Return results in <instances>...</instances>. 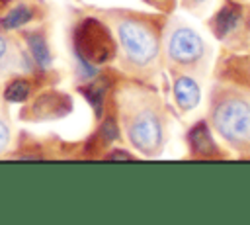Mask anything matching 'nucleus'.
<instances>
[{
    "instance_id": "nucleus-3",
    "label": "nucleus",
    "mask_w": 250,
    "mask_h": 225,
    "mask_svg": "<svg viewBox=\"0 0 250 225\" xmlns=\"http://www.w3.org/2000/svg\"><path fill=\"white\" fill-rule=\"evenodd\" d=\"M119 39L127 53V57L135 65H146L150 63L158 53V41L150 27H146L141 22L125 20L119 23Z\"/></svg>"
},
{
    "instance_id": "nucleus-5",
    "label": "nucleus",
    "mask_w": 250,
    "mask_h": 225,
    "mask_svg": "<svg viewBox=\"0 0 250 225\" xmlns=\"http://www.w3.org/2000/svg\"><path fill=\"white\" fill-rule=\"evenodd\" d=\"M168 53L180 65H193L203 57L205 45L199 33H195L191 27H178L170 35Z\"/></svg>"
},
{
    "instance_id": "nucleus-13",
    "label": "nucleus",
    "mask_w": 250,
    "mask_h": 225,
    "mask_svg": "<svg viewBox=\"0 0 250 225\" xmlns=\"http://www.w3.org/2000/svg\"><path fill=\"white\" fill-rule=\"evenodd\" d=\"M8 139H10V131H8V125L4 121H0V151L8 145Z\"/></svg>"
},
{
    "instance_id": "nucleus-16",
    "label": "nucleus",
    "mask_w": 250,
    "mask_h": 225,
    "mask_svg": "<svg viewBox=\"0 0 250 225\" xmlns=\"http://www.w3.org/2000/svg\"><path fill=\"white\" fill-rule=\"evenodd\" d=\"M205 0H186V4L188 6H199V4H203Z\"/></svg>"
},
{
    "instance_id": "nucleus-14",
    "label": "nucleus",
    "mask_w": 250,
    "mask_h": 225,
    "mask_svg": "<svg viewBox=\"0 0 250 225\" xmlns=\"http://www.w3.org/2000/svg\"><path fill=\"white\" fill-rule=\"evenodd\" d=\"M109 158H131V155L129 153H113V155H109Z\"/></svg>"
},
{
    "instance_id": "nucleus-2",
    "label": "nucleus",
    "mask_w": 250,
    "mask_h": 225,
    "mask_svg": "<svg viewBox=\"0 0 250 225\" xmlns=\"http://www.w3.org/2000/svg\"><path fill=\"white\" fill-rule=\"evenodd\" d=\"M74 43L78 59L90 65L105 63L113 55V39L98 20H84L76 29Z\"/></svg>"
},
{
    "instance_id": "nucleus-1",
    "label": "nucleus",
    "mask_w": 250,
    "mask_h": 225,
    "mask_svg": "<svg viewBox=\"0 0 250 225\" xmlns=\"http://www.w3.org/2000/svg\"><path fill=\"white\" fill-rule=\"evenodd\" d=\"M215 129L234 147H250V100L225 96L213 108Z\"/></svg>"
},
{
    "instance_id": "nucleus-17",
    "label": "nucleus",
    "mask_w": 250,
    "mask_h": 225,
    "mask_svg": "<svg viewBox=\"0 0 250 225\" xmlns=\"http://www.w3.org/2000/svg\"><path fill=\"white\" fill-rule=\"evenodd\" d=\"M248 72H250V67H248Z\"/></svg>"
},
{
    "instance_id": "nucleus-4",
    "label": "nucleus",
    "mask_w": 250,
    "mask_h": 225,
    "mask_svg": "<svg viewBox=\"0 0 250 225\" xmlns=\"http://www.w3.org/2000/svg\"><path fill=\"white\" fill-rule=\"evenodd\" d=\"M129 139L131 143L146 153L152 155L158 151L160 143H162V125L160 119L152 113V112H141L133 117V121L129 123Z\"/></svg>"
},
{
    "instance_id": "nucleus-10",
    "label": "nucleus",
    "mask_w": 250,
    "mask_h": 225,
    "mask_svg": "<svg viewBox=\"0 0 250 225\" xmlns=\"http://www.w3.org/2000/svg\"><path fill=\"white\" fill-rule=\"evenodd\" d=\"M29 18H31V12H29V8L27 6H16L0 23H2V27H6V29H12V27H20V25H23L25 22H29Z\"/></svg>"
},
{
    "instance_id": "nucleus-15",
    "label": "nucleus",
    "mask_w": 250,
    "mask_h": 225,
    "mask_svg": "<svg viewBox=\"0 0 250 225\" xmlns=\"http://www.w3.org/2000/svg\"><path fill=\"white\" fill-rule=\"evenodd\" d=\"M4 53H6V41L0 37V59L4 57Z\"/></svg>"
},
{
    "instance_id": "nucleus-12",
    "label": "nucleus",
    "mask_w": 250,
    "mask_h": 225,
    "mask_svg": "<svg viewBox=\"0 0 250 225\" xmlns=\"http://www.w3.org/2000/svg\"><path fill=\"white\" fill-rule=\"evenodd\" d=\"M102 135H104L105 141H113V139L117 137V127H115V121H113V119H107V121L104 123Z\"/></svg>"
},
{
    "instance_id": "nucleus-9",
    "label": "nucleus",
    "mask_w": 250,
    "mask_h": 225,
    "mask_svg": "<svg viewBox=\"0 0 250 225\" xmlns=\"http://www.w3.org/2000/svg\"><path fill=\"white\" fill-rule=\"evenodd\" d=\"M29 49H31V55L37 61V65L43 67V68H47L49 63H51V55H49V49H47L45 39L39 33L29 35Z\"/></svg>"
},
{
    "instance_id": "nucleus-11",
    "label": "nucleus",
    "mask_w": 250,
    "mask_h": 225,
    "mask_svg": "<svg viewBox=\"0 0 250 225\" xmlns=\"http://www.w3.org/2000/svg\"><path fill=\"white\" fill-rule=\"evenodd\" d=\"M27 96H29V84L25 80L10 82L6 92H4V98L8 102H23V100H27Z\"/></svg>"
},
{
    "instance_id": "nucleus-8",
    "label": "nucleus",
    "mask_w": 250,
    "mask_h": 225,
    "mask_svg": "<svg viewBox=\"0 0 250 225\" xmlns=\"http://www.w3.org/2000/svg\"><path fill=\"white\" fill-rule=\"evenodd\" d=\"M189 141H191L193 149L199 151V153H203V155H209V153L213 151V147H215V143H213V139H211V135H209L205 123H199V125H195V127L191 129Z\"/></svg>"
},
{
    "instance_id": "nucleus-7",
    "label": "nucleus",
    "mask_w": 250,
    "mask_h": 225,
    "mask_svg": "<svg viewBox=\"0 0 250 225\" xmlns=\"http://www.w3.org/2000/svg\"><path fill=\"white\" fill-rule=\"evenodd\" d=\"M238 20H240V10H238L236 6H232V4L225 6V8L217 14V18H215V33H217L219 37L227 35V33L238 23Z\"/></svg>"
},
{
    "instance_id": "nucleus-6",
    "label": "nucleus",
    "mask_w": 250,
    "mask_h": 225,
    "mask_svg": "<svg viewBox=\"0 0 250 225\" xmlns=\"http://www.w3.org/2000/svg\"><path fill=\"white\" fill-rule=\"evenodd\" d=\"M174 96H176V102L182 110H193L199 104L201 92H199V86L193 78L180 76L174 82Z\"/></svg>"
}]
</instances>
